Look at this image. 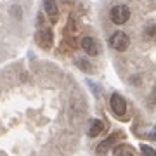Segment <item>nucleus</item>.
I'll use <instances>...</instances> for the list:
<instances>
[{
    "label": "nucleus",
    "instance_id": "4",
    "mask_svg": "<svg viewBox=\"0 0 156 156\" xmlns=\"http://www.w3.org/2000/svg\"><path fill=\"white\" fill-rule=\"evenodd\" d=\"M82 49H83V52L87 54V56H99L101 52V47H99V42L95 38H92V37H85V38H82Z\"/></svg>",
    "mask_w": 156,
    "mask_h": 156
},
{
    "label": "nucleus",
    "instance_id": "10",
    "mask_svg": "<svg viewBox=\"0 0 156 156\" xmlns=\"http://www.w3.org/2000/svg\"><path fill=\"white\" fill-rule=\"evenodd\" d=\"M75 64H76L82 71H85V73H92L94 71V68H92V64H90L87 59H82V57H78V59H75Z\"/></svg>",
    "mask_w": 156,
    "mask_h": 156
},
{
    "label": "nucleus",
    "instance_id": "8",
    "mask_svg": "<svg viewBox=\"0 0 156 156\" xmlns=\"http://www.w3.org/2000/svg\"><path fill=\"white\" fill-rule=\"evenodd\" d=\"M104 132V123L101 122V120H92V125L89 128V135L90 137H97Z\"/></svg>",
    "mask_w": 156,
    "mask_h": 156
},
{
    "label": "nucleus",
    "instance_id": "6",
    "mask_svg": "<svg viewBox=\"0 0 156 156\" xmlns=\"http://www.w3.org/2000/svg\"><path fill=\"white\" fill-rule=\"evenodd\" d=\"M38 42L42 47H45V49H49V47H52V31H50V28H42L38 31Z\"/></svg>",
    "mask_w": 156,
    "mask_h": 156
},
{
    "label": "nucleus",
    "instance_id": "7",
    "mask_svg": "<svg viewBox=\"0 0 156 156\" xmlns=\"http://www.w3.org/2000/svg\"><path fill=\"white\" fill-rule=\"evenodd\" d=\"M44 9H45V12L49 14V17H52V21H56L57 14H59L56 0H44Z\"/></svg>",
    "mask_w": 156,
    "mask_h": 156
},
{
    "label": "nucleus",
    "instance_id": "3",
    "mask_svg": "<svg viewBox=\"0 0 156 156\" xmlns=\"http://www.w3.org/2000/svg\"><path fill=\"white\" fill-rule=\"evenodd\" d=\"M109 106H111V111L116 115V116H123L127 113V101L125 97L120 94H113L109 97Z\"/></svg>",
    "mask_w": 156,
    "mask_h": 156
},
{
    "label": "nucleus",
    "instance_id": "11",
    "mask_svg": "<svg viewBox=\"0 0 156 156\" xmlns=\"http://www.w3.org/2000/svg\"><path fill=\"white\" fill-rule=\"evenodd\" d=\"M115 156H134V154H132V151H130L128 146L122 144V146H116L115 147Z\"/></svg>",
    "mask_w": 156,
    "mask_h": 156
},
{
    "label": "nucleus",
    "instance_id": "2",
    "mask_svg": "<svg viewBox=\"0 0 156 156\" xmlns=\"http://www.w3.org/2000/svg\"><path fill=\"white\" fill-rule=\"evenodd\" d=\"M109 19H111L115 24H125V23L130 19V9L123 4H118V5H113L109 9Z\"/></svg>",
    "mask_w": 156,
    "mask_h": 156
},
{
    "label": "nucleus",
    "instance_id": "5",
    "mask_svg": "<svg viewBox=\"0 0 156 156\" xmlns=\"http://www.w3.org/2000/svg\"><path fill=\"white\" fill-rule=\"evenodd\" d=\"M120 135H122V134H118V132H116V134H111L109 137H108V139L102 140V142H101V144L97 146V149H95V151H97V154H101V156L106 154L108 151H109V149L113 147V146H115V142H116V139L120 137Z\"/></svg>",
    "mask_w": 156,
    "mask_h": 156
},
{
    "label": "nucleus",
    "instance_id": "12",
    "mask_svg": "<svg viewBox=\"0 0 156 156\" xmlns=\"http://www.w3.org/2000/svg\"><path fill=\"white\" fill-rule=\"evenodd\" d=\"M140 153H142V156H156V151L153 149L151 146H147V144L140 146Z\"/></svg>",
    "mask_w": 156,
    "mask_h": 156
},
{
    "label": "nucleus",
    "instance_id": "13",
    "mask_svg": "<svg viewBox=\"0 0 156 156\" xmlns=\"http://www.w3.org/2000/svg\"><path fill=\"white\" fill-rule=\"evenodd\" d=\"M147 139H151V140H156V130H153L151 134H147Z\"/></svg>",
    "mask_w": 156,
    "mask_h": 156
},
{
    "label": "nucleus",
    "instance_id": "9",
    "mask_svg": "<svg viewBox=\"0 0 156 156\" xmlns=\"http://www.w3.org/2000/svg\"><path fill=\"white\" fill-rule=\"evenodd\" d=\"M144 38L147 42H156V24L154 23H151L144 28Z\"/></svg>",
    "mask_w": 156,
    "mask_h": 156
},
{
    "label": "nucleus",
    "instance_id": "1",
    "mask_svg": "<svg viewBox=\"0 0 156 156\" xmlns=\"http://www.w3.org/2000/svg\"><path fill=\"white\" fill-rule=\"evenodd\" d=\"M128 45H130V37L125 31H122V30L115 31L109 37V47L113 50H116V52H125L128 49Z\"/></svg>",
    "mask_w": 156,
    "mask_h": 156
}]
</instances>
